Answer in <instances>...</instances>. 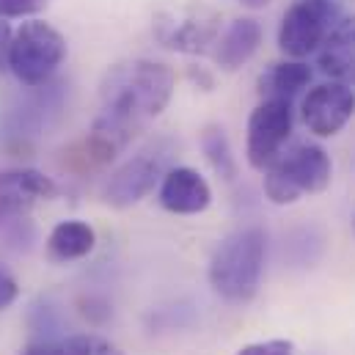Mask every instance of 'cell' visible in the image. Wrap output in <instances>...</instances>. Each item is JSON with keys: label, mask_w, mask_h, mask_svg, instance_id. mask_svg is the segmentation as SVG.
I'll return each instance as SVG.
<instances>
[{"label": "cell", "mask_w": 355, "mask_h": 355, "mask_svg": "<svg viewBox=\"0 0 355 355\" xmlns=\"http://www.w3.org/2000/svg\"><path fill=\"white\" fill-rule=\"evenodd\" d=\"M177 75L171 67L149 58L113 64L99 83V116L89 138L75 146L83 166L110 163L149 121L171 102Z\"/></svg>", "instance_id": "6da1fadb"}, {"label": "cell", "mask_w": 355, "mask_h": 355, "mask_svg": "<svg viewBox=\"0 0 355 355\" xmlns=\"http://www.w3.org/2000/svg\"><path fill=\"white\" fill-rule=\"evenodd\" d=\"M267 234L259 226H245L229 234L209 259V286L229 303H248L262 284Z\"/></svg>", "instance_id": "7a4b0ae2"}, {"label": "cell", "mask_w": 355, "mask_h": 355, "mask_svg": "<svg viewBox=\"0 0 355 355\" xmlns=\"http://www.w3.org/2000/svg\"><path fill=\"white\" fill-rule=\"evenodd\" d=\"M331 177V155L317 144H297L265 168V196L275 207H289L306 193H322Z\"/></svg>", "instance_id": "3957f363"}, {"label": "cell", "mask_w": 355, "mask_h": 355, "mask_svg": "<svg viewBox=\"0 0 355 355\" xmlns=\"http://www.w3.org/2000/svg\"><path fill=\"white\" fill-rule=\"evenodd\" d=\"M64 58H67V39L47 22L39 19L22 22L19 31L11 36L8 69L28 89L53 80Z\"/></svg>", "instance_id": "277c9868"}, {"label": "cell", "mask_w": 355, "mask_h": 355, "mask_svg": "<svg viewBox=\"0 0 355 355\" xmlns=\"http://www.w3.org/2000/svg\"><path fill=\"white\" fill-rule=\"evenodd\" d=\"M160 47L182 55H204L220 39V14L207 6H171L155 17Z\"/></svg>", "instance_id": "5b68a950"}, {"label": "cell", "mask_w": 355, "mask_h": 355, "mask_svg": "<svg viewBox=\"0 0 355 355\" xmlns=\"http://www.w3.org/2000/svg\"><path fill=\"white\" fill-rule=\"evenodd\" d=\"M339 19L342 6L336 0H292L278 28L281 53L295 61L317 53Z\"/></svg>", "instance_id": "8992f818"}, {"label": "cell", "mask_w": 355, "mask_h": 355, "mask_svg": "<svg viewBox=\"0 0 355 355\" xmlns=\"http://www.w3.org/2000/svg\"><path fill=\"white\" fill-rule=\"evenodd\" d=\"M292 135V102L289 99H265L251 110L248 119V166L265 171L281 155L284 144Z\"/></svg>", "instance_id": "52a82bcc"}, {"label": "cell", "mask_w": 355, "mask_h": 355, "mask_svg": "<svg viewBox=\"0 0 355 355\" xmlns=\"http://www.w3.org/2000/svg\"><path fill=\"white\" fill-rule=\"evenodd\" d=\"M166 166H168V149H163V146H152V149L130 157L124 166H119L113 171V177L105 187V201L116 209L135 207L163 179Z\"/></svg>", "instance_id": "ba28073f"}, {"label": "cell", "mask_w": 355, "mask_h": 355, "mask_svg": "<svg viewBox=\"0 0 355 355\" xmlns=\"http://www.w3.org/2000/svg\"><path fill=\"white\" fill-rule=\"evenodd\" d=\"M303 124L317 138H334L345 130L355 113V91L345 83H322L306 94L303 99Z\"/></svg>", "instance_id": "9c48e42d"}, {"label": "cell", "mask_w": 355, "mask_h": 355, "mask_svg": "<svg viewBox=\"0 0 355 355\" xmlns=\"http://www.w3.org/2000/svg\"><path fill=\"white\" fill-rule=\"evenodd\" d=\"M64 91H67L64 83H58V80H47L42 86H33V94H28L17 107H11L6 121H3L8 138L17 144H25L28 138L47 130L50 121L64 107Z\"/></svg>", "instance_id": "30bf717a"}, {"label": "cell", "mask_w": 355, "mask_h": 355, "mask_svg": "<svg viewBox=\"0 0 355 355\" xmlns=\"http://www.w3.org/2000/svg\"><path fill=\"white\" fill-rule=\"evenodd\" d=\"M58 196V184L42 171L17 168L0 171V226H14L25 220V212L39 201Z\"/></svg>", "instance_id": "8fae6325"}, {"label": "cell", "mask_w": 355, "mask_h": 355, "mask_svg": "<svg viewBox=\"0 0 355 355\" xmlns=\"http://www.w3.org/2000/svg\"><path fill=\"white\" fill-rule=\"evenodd\" d=\"M157 198L174 215H198L212 204V187L196 168L177 166L163 174Z\"/></svg>", "instance_id": "7c38bea8"}, {"label": "cell", "mask_w": 355, "mask_h": 355, "mask_svg": "<svg viewBox=\"0 0 355 355\" xmlns=\"http://www.w3.org/2000/svg\"><path fill=\"white\" fill-rule=\"evenodd\" d=\"M317 67L331 80L355 86V14L334 25L328 39L320 44Z\"/></svg>", "instance_id": "4fadbf2b"}, {"label": "cell", "mask_w": 355, "mask_h": 355, "mask_svg": "<svg viewBox=\"0 0 355 355\" xmlns=\"http://www.w3.org/2000/svg\"><path fill=\"white\" fill-rule=\"evenodd\" d=\"M259 44H262V25L254 17H240L218 39L215 64L220 69H226V72H237L243 64H248L254 58Z\"/></svg>", "instance_id": "5bb4252c"}, {"label": "cell", "mask_w": 355, "mask_h": 355, "mask_svg": "<svg viewBox=\"0 0 355 355\" xmlns=\"http://www.w3.org/2000/svg\"><path fill=\"white\" fill-rule=\"evenodd\" d=\"M96 245V234L83 220H61L47 237V254L53 262H75L89 257Z\"/></svg>", "instance_id": "9a60e30c"}, {"label": "cell", "mask_w": 355, "mask_h": 355, "mask_svg": "<svg viewBox=\"0 0 355 355\" xmlns=\"http://www.w3.org/2000/svg\"><path fill=\"white\" fill-rule=\"evenodd\" d=\"M311 83V69L303 61H278L259 75V94L265 99H295Z\"/></svg>", "instance_id": "2e32d148"}, {"label": "cell", "mask_w": 355, "mask_h": 355, "mask_svg": "<svg viewBox=\"0 0 355 355\" xmlns=\"http://www.w3.org/2000/svg\"><path fill=\"white\" fill-rule=\"evenodd\" d=\"M201 152H204L207 163L212 166V171L220 179L232 182L237 177V160H234L229 135H226V130L220 124H207L201 130Z\"/></svg>", "instance_id": "e0dca14e"}, {"label": "cell", "mask_w": 355, "mask_h": 355, "mask_svg": "<svg viewBox=\"0 0 355 355\" xmlns=\"http://www.w3.org/2000/svg\"><path fill=\"white\" fill-rule=\"evenodd\" d=\"M55 355H121V353H119V347H113L102 336L80 334V336L58 339L55 342Z\"/></svg>", "instance_id": "ac0fdd59"}, {"label": "cell", "mask_w": 355, "mask_h": 355, "mask_svg": "<svg viewBox=\"0 0 355 355\" xmlns=\"http://www.w3.org/2000/svg\"><path fill=\"white\" fill-rule=\"evenodd\" d=\"M50 6V0H0V19L8 17H31Z\"/></svg>", "instance_id": "d6986e66"}, {"label": "cell", "mask_w": 355, "mask_h": 355, "mask_svg": "<svg viewBox=\"0 0 355 355\" xmlns=\"http://www.w3.org/2000/svg\"><path fill=\"white\" fill-rule=\"evenodd\" d=\"M237 355H295V345L286 339H270V342H254L245 345Z\"/></svg>", "instance_id": "ffe728a7"}, {"label": "cell", "mask_w": 355, "mask_h": 355, "mask_svg": "<svg viewBox=\"0 0 355 355\" xmlns=\"http://www.w3.org/2000/svg\"><path fill=\"white\" fill-rule=\"evenodd\" d=\"M17 295H19L17 281L11 278V272H6V270L0 267V311L8 309V306L17 300Z\"/></svg>", "instance_id": "44dd1931"}, {"label": "cell", "mask_w": 355, "mask_h": 355, "mask_svg": "<svg viewBox=\"0 0 355 355\" xmlns=\"http://www.w3.org/2000/svg\"><path fill=\"white\" fill-rule=\"evenodd\" d=\"M11 36H14L11 25L0 19V72H3V69H8V50H11Z\"/></svg>", "instance_id": "7402d4cb"}, {"label": "cell", "mask_w": 355, "mask_h": 355, "mask_svg": "<svg viewBox=\"0 0 355 355\" xmlns=\"http://www.w3.org/2000/svg\"><path fill=\"white\" fill-rule=\"evenodd\" d=\"M19 355H55V339H39L28 345Z\"/></svg>", "instance_id": "603a6c76"}, {"label": "cell", "mask_w": 355, "mask_h": 355, "mask_svg": "<svg viewBox=\"0 0 355 355\" xmlns=\"http://www.w3.org/2000/svg\"><path fill=\"white\" fill-rule=\"evenodd\" d=\"M190 80H196V83H204V91L212 89V78H209L204 69H196V67H193V69H190Z\"/></svg>", "instance_id": "cb8c5ba5"}, {"label": "cell", "mask_w": 355, "mask_h": 355, "mask_svg": "<svg viewBox=\"0 0 355 355\" xmlns=\"http://www.w3.org/2000/svg\"><path fill=\"white\" fill-rule=\"evenodd\" d=\"M237 3H243L245 8H265V6H270V0H237Z\"/></svg>", "instance_id": "d4e9b609"}, {"label": "cell", "mask_w": 355, "mask_h": 355, "mask_svg": "<svg viewBox=\"0 0 355 355\" xmlns=\"http://www.w3.org/2000/svg\"><path fill=\"white\" fill-rule=\"evenodd\" d=\"M353 232H355V215H353Z\"/></svg>", "instance_id": "484cf974"}]
</instances>
